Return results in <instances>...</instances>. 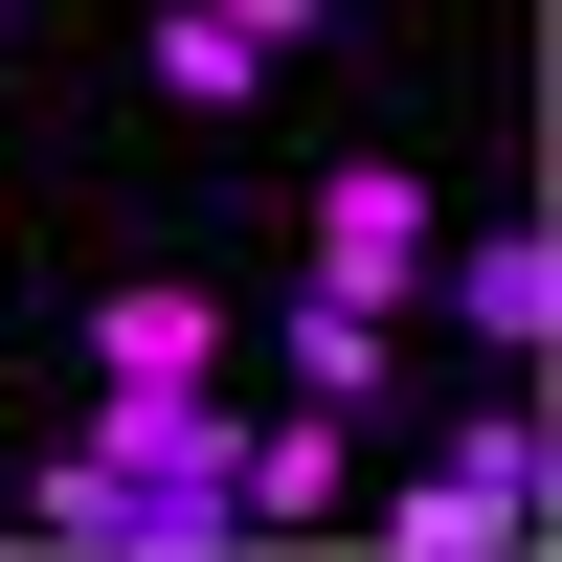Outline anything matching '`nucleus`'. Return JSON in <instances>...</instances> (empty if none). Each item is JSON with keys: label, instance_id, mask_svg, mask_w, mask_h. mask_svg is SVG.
<instances>
[{"label": "nucleus", "instance_id": "f03ea898", "mask_svg": "<svg viewBox=\"0 0 562 562\" xmlns=\"http://www.w3.org/2000/svg\"><path fill=\"white\" fill-rule=\"evenodd\" d=\"M225 360V293H180V270H135L113 315H90V405H158V383H203Z\"/></svg>", "mask_w": 562, "mask_h": 562}, {"label": "nucleus", "instance_id": "f257e3e1", "mask_svg": "<svg viewBox=\"0 0 562 562\" xmlns=\"http://www.w3.org/2000/svg\"><path fill=\"white\" fill-rule=\"evenodd\" d=\"M315 293H360V315H405V293H428V180H383V158H338V180H315Z\"/></svg>", "mask_w": 562, "mask_h": 562}, {"label": "nucleus", "instance_id": "7ed1b4c3", "mask_svg": "<svg viewBox=\"0 0 562 562\" xmlns=\"http://www.w3.org/2000/svg\"><path fill=\"white\" fill-rule=\"evenodd\" d=\"M428 293H450V338H495V360H540V338H562V248H540V225L428 248Z\"/></svg>", "mask_w": 562, "mask_h": 562}, {"label": "nucleus", "instance_id": "423d86ee", "mask_svg": "<svg viewBox=\"0 0 562 562\" xmlns=\"http://www.w3.org/2000/svg\"><path fill=\"white\" fill-rule=\"evenodd\" d=\"M450 473H473V495H495V562H518V540L562 518V450L518 428V405H473V428H450Z\"/></svg>", "mask_w": 562, "mask_h": 562}, {"label": "nucleus", "instance_id": "9d476101", "mask_svg": "<svg viewBox=\"0 0 562 562\" xmlns=\"http://www.w3.org/2000/svg\"><path fill=\"white\" fill-rule=\"evenodd\" d=\"M225 23H248V45H270V68H293V45H315V23H338V0H225Z\"/></svg>", "mask_w": 562, "mask_h": 562}, {"label": "nucleus", "instance_id": "39448f33", "mask_svg": "<svg viewBox=\"0 0 562 562\" xmlns=\"http://www.w3.org/2000/svg\"><path fill=\"white\" fill-rule=\"evenodd\" d=\"M383 383H405V315H360V293H293V405H338V428H360Z\"/></svg>", "mask_w": 562, "mask_h": 562}, {"label": "nucleus", "instance_id": "20e7f679", "mask_svg": "<svg viewBox=\"0 0 562 562\" xmlns=\"http://www.w3.org/2000/svg\"><path fill=\"white\" fill-rule=\"evenodd\" d=\"M338 495H360L338 405H293V428H248V518H270V540H338Z\"/></svg>", "mask_w": 562, "mask_h": 562}, {"label": "nucleus", "instance_id": "1a4fd4ad", "mask_svg": "<svg viewBox=\"0 0 562 562\" xmlns=\"http://www.w3.org/2000/svg\"><path fill=\"white\" fill-rule=\"evenodd\" d=\"M23 518H45V540H90V562H135V473H113V450H45Z\"/></svg>", "mask_w": 562, "mask_h": 562}, {"label": "nucleus", "instance_id": "6e6552de", "mask_svg": "<svg viewBox=\"0 0 562 562\" xmlns=\"http://www.w3.org/2000/svg\"><path fill=\"white\" fill-rule=\"evenodd\" d=\"M360 540H383V562H495V495H473V473H405Z\"/></svg>", "mask_w": 562, "mask_h": 562}, {"label": "nucleus", "instance_id": "0eeeda50", "mask_svg": "<svg viewBox=\"0 0 562 562\" xmlns=\"http://www.w3.org/2000/svg\"><path fill=\"white\" fill-rule=\"evenodd\" d=\"M158 90H180V113H248V90H270V45L225 23V0H158Z\"/></svg>", "mask_w": 562, "mask_h": 562}]
</instances>
